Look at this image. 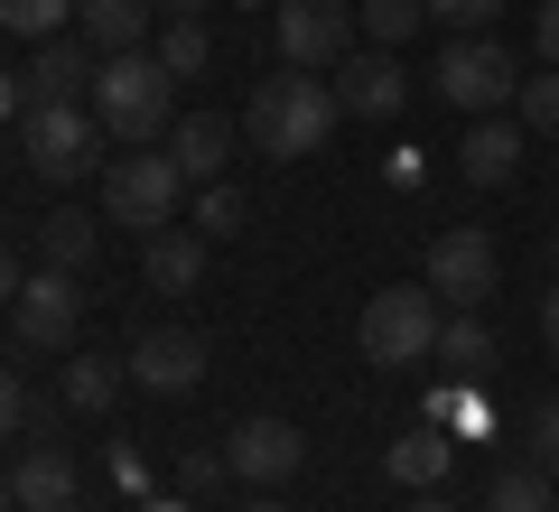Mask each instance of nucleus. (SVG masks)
I'll return each instance as SVG.
<instances>
[{
    "mask_svg": "<svg viewBox=\"0 0 559 512\" xmlns=\"http://www.w3.org/2000/svg\"><path fill=\"white\" fill-rule=\"evenodd\" d=\"M242 512H289V503H280V493H252V503H242Z\"/></svg>",
    "mask_w": 559,
    "mask_h": 512,
    "instance_id": "37",
    "label": "nucleus"
},
{
    "mask_svg": "<svg viewBox=\"0 0 559 512\" xmlns=\"http://www.w3.org/2000/svg\"><path fill=\"white\" fill-rule=\"evenodd\" d=\"M66 10H75V0H0V28H10V38H57Z\"/></svg>",
    "mask_w": 559,
    "mask_h": 512,
    "instance_id": "25",
    "label": "nucleus"
},
{
    "mask_svg": "<svg viewBox=\"0 0 559 512\" xmlns=\"http://www.w3.org/2000/svg\"><path fill=\"white\" fill-rule=\"evenodd\" d=\"M540 345H550V355H559V289L540 298Z\"/></svg>",
    "mask_w": 559,
    "mask_h": 512,
    "instance_id": "35",
    "label": "nucleus"
},
{
    "mask_svg": "<svg viewBox=\"0 0 559 512\" xmlns=\"http://www.w3.org/2000/svg\"><path fill=\"white\" fill-rule=\"evenodd\" d=\"M224 475H234V466H224V456H187V466H178V485H187V493H215Z\"/></svg>",
    "mask_w": 559,
    "mask_h": 512,
    "instance_id": "31",
    "label": "nucleus"
},
{
    "mask_svg": "<svg viewBox=\"0 0 559 512\" xmlns=\"http://www.w3.org/2000/svg\"><path fill=\"white\" fill-rule=\"evenodd\" d=\"M448 298L419 279V289H373L364 298V317H355V345H364V364L373 373H401V364H419V355H439V326H448Z\"/></svg>",
    "mask_w": 559,
    "mask_h": 512,
    "instance_id": "3",
    "label": "nucleus"
},
{
    "mask_svg": "<svg viewBox=\"0 0 559 512\" xmlns=\"http://www.w3.org/2000/svg\"><path fill=\"white\" fill-rule=\"evenodd\" d=\"M540 66H559V0H540Z\"/></svg>",
    "mask_w": 559,
    "mask_h": 512,
    "instance_id": "33",
    "label": "nucleus"
},
{
    "mask_svg": "<svg viewBox=\"0 0 559 512\" xmlns=\"http://www.w3.org/2000/svg\"><path fill=\"white\" fill-rule=\"evenodd\" d=\"M20 279H28V271H20V252H10V242H0V308H10V298H20Z\"/></svg>",
    "mask_w": 559,
    "mask_h": 512,
    "instance_id": "34",
    "label": "nucleus"
},
{
    "mask_svg": "<svg viewBox=\"0 0 559 512\" xmlns=\"http://www.w3.org/2000/svg\"><path fill=\"white\" fill-rule=\"evenodd\" d=\"M485 512H559V485H550V466H503L495 475V493H485Z\"/></svg>",
    "mask_w": 559,
    "mask_h": 512,
    "instance_id": "21",
    "label": "nucleus"
},
{
    "mask_svg": "<svg viewBox=\"0 0 559 512\" xmlns=\"http://www.w3.org/2000/svg\"><path fill=\"white\" fill-rule=\"evenodd\" d=\"M20 150L38 178H84L94 158V112L84 103H47V112H20Z\"/></svg>",
    "mask_w": 559,
    "mask_h": 512,
    "instance_id": "10",
    "label": "nucleus"
},
{
    "mask_svg": "<svg viewBox=\"0 0 559 512\" xmlns=\"http://www.w3.org/2000/svg\"><path fill=\"white\" fill-rule=\"evenodd\" d=\"M540 466H550V485H559V456H540Z\"/></svg>",
    "mask_w": 559,
    "mask_h": 512,
    "instance_id": "42",
    "label": "nucleus"
},
{
    "mask_svg": "<svg viewBox=\"0 0 559 512\" xmlns=\"http://www.w3.org/2000/svg\"><path fill=\"white\" fill-rule=\"evenodd\" d=\"M495 279H503L495 234H476V224H448V234L429 242V289H439L448 308H476V298H495Z\"/></svg>",
    "mask_w": 559,
    "mask_h": 512,
    "instance_id": "8",
    "label": "nucleus"
},
{
    "mask_svg": "<svg viewBox=\"0 0 559 512\" xmlns=\"http://www.w3.org/2000/svg\"><path fill=\"white\" fill-rule=\"evenodd\" d=\"M84 94H94V47H84V38H38V57L20 66V112L84 103Z\"/></svg>",
    "mask_w": 559,
    "mask_h": 512,
    "instance_id": "12",
    "label": "nucleus"
},
{
    "mask_svg": "<svg viewBox=\"0 0 559 512\" xmlns=\"http://www.w3.org/2000/svg\"><path fill=\"white\" fill-rule=\"evenodd\" d=\"M401 94H411V84H401V47H364V57L336 66V103L364 112V121H392Z\"/></svg>",
    "mask_w": 559,
    "mask_h": 512,
    "instance_id": "13",
    "label": "nucleus"
},
{
    "mask_svg": "<svg viewBox=\"0 0 559 512\" xmlns=\"http://www.w3.org/2000/svg\"><path fill=\"white\" fill-rule=\"evenodd\" d=\"M121 382H131V373H121L112 355H75V364H66V410H112Z\"/></svg>",
    "mask_w": 559,
    "mask_h": 512,
    "instance_id": "22",
    "label": "nucleus"
},
{
    "mask_svg": "<svg viewBox=\"0 0 559 512\" xmlns=\"http://www.w3.org/2000/svg\"><path fill=\"white\" fill-rule=\"evenodd\" d=\"M168 66L150 57V47H131V57H103L94 66V121L112 140H131V150H150V140H168Z\"/></svg>",
    "mask_w": 559,
    "mask_h": 512,
    "instance_id": "2",
    "label": "nucleus"
},
{
    "mask_svg": "<svg viewBox=\"0 0 559 512\" xmlns=\"http://www.w3.org/2000/svg\"><path fill=\"white\" fill-rule=\"evenodd\" d=\"M10 112H20V84H10V75H0V121H10Z\"/></svg>",
    "mask_w": 559,
    "mask_h": 512,
    "instance_id": "36",
    "label": "nucleus"
},
{
    "mask_svg": "<svg viewBox=\"0 0 559 512\" xmlns=\"http://www.w3.org/2000/svg\"><path fill=\"white\" fill-rule=\"evenodd\" d=\"M224 466H234V485H289V475L308 466V438H299V419H234V438H224Z\"/></svg>",
    "mask_w": 559,
    "mask_h": 512,
    "instance_id": "6",
    "label": "nucleus"
},
{
    "mask_svg": "<svg viewBox=\"0 0 559 512\" xmlns=\"http://www.w3.org/2000/svg\"><path fill=\"white\" fill-rule=\"evenodd\" d=\"M336 121H345V103H336V84H326L318 66L261 75L252 103H242V131H252V150H271V158H318L326 140H336Z\"/></svg>",
    "mask_w": 559,
    "mask_h": 512,
    "instance_id": "1",
    "label": "nucleus"
},
{
    "mask_svg": "<svg viewBox=\"0 0 559 512\" xmlns=\"http://www.w3.org/2000/svg\"><path fill=\"white\" fill-rule=\"evenodd\" d=\"M140 512H187V503H140Z\"/></svg>",
    "mask_w": 559,
    "mask_h": 512,
    "instance_id": "41",
    "label": "nucleus"
},
{
    "mask_svg": "<svg viewBox=\"0 0 559 512\" xmlns=\"http://www.w3.org/2000/svg\"><path fill=\"white\" fill-rule=\"evenodd\" d=\"M550 271H559V242H550Z\"/></svg>",
    "mask_w": 559,
    "mask_h": 512,
    "instance_id": "43",
    "label": "nucleus"
},
{
    "mask_svg": "<svg viewBox=\"0 0 559 512\" xmlns=\"http://www.w3.org/2000/svg\"><path fill=\"white\" fill-rule=\"evenodd\" d=\"M280 57L336 75V66L355 57V10H345V0H280Z\"/></svg>",
    "mask_w": 559,
    "mask_h": 512,
    "instance_id": "7",
    "label": "nucleus"
},
{
    "mask_svg": "<svg viewBox=\"0 0 559 512\" xmlns=\"http://www.w3.org/2000/svg\"><path fill=\"white\" fill-rule=\"evenodd\" d=\"M197 10H205V0H168V20H197Z\"/></svg>",
    "mask_w": 559,
    "mask_h": 512,
    "instance_id": "38",
    "label": "nucleus"
},
{
    "mask_svg": "<svg viewBox=\"0 0 559 512\" xmlns=\"http://www.w3.org/2000/svg\"><path fill=\"white\" fill-rule=\"evenodd\" d=\"M197 234H205V242H234V234H242V197H234L224 178L197 187Z\"/></svg>",
    "mask_w": 559,
    "mask_h": 512,
    "instance_id": "27",
    "label": "nucleus"
},
{
    "mask_svg": "<svg viewBox=\"0 0 559 512\" xmlns=\"http://www.w3.org/2000/svg\"><path fill=\"white\" fill-rule=\"evenodd\" d=\"M47 271H84L94 261V215H47Z\"/></svg>",
    "mask_w": 559,
    "mask_h": 512,
    "instance_id": "23",
    "label": "nucleus"
},
{
    "mask_svg": "<svg viewBox=\"0 0 559 512\" xmlns=\"http://www.w3.org/2000/svg\"><path fill=\"white\" fill-rule=\"evenodd\" d=\"M448 456H457V429L448 419H419V429H401L392 438V485H411V493H439V475H448Z\"/></svg>",
    "mask_w": 559,
    "mask_h": 512,
    "instance_id": "16",
    "label": "nucleus"
},
{
    "mask_svg": "<svg viewBox=\"0 0 559 512\" xmlns=\"http://www.w3.org/2000/svg\"><path fill=\"white\" fill-rule=\"evenodd\" d=\"M121 373L140 382V392H159V401H187L205 382V335H187V326H150L131 345V364Z\"/></svg>",
    "mask_w": 559,
    "mask_h": 512,
    "instance_id": "11",
    "label": "nucleus"
},
{
    "mask_svg": "<svg viewBox=\"0 0 559 512\" xmlns=\"http://www.w3.org/2000/svg\"><path fill=\"white\" fill-rule=\"evenodd\" d=\"M532 448H540V456H559V392L532 410Z\"/></svg>",
    "mask_w": 559,
    "mask_h": 512,
    "instance_id": "32",
    "label": "nucleus"
},
{
    "mask_svg": "<svg viewBox=\"0 0 559 512\" xmlns=\"http://www.w3.org/2000/svg\"><path fill=\"white\" fill-rule=\"evenodd\" d=\"M411 512H457V503H439V493H419V503H411Z\"/></svg>",
    "mask_w": 559,
    "mask_h": 512,
    "instance_id": "39",
    "label": "nucleus"
},
{
    "mask_svg": "<svg viewBox=\"0 0 559 512\" xmlns=\"http://www.w3.org/2000/svg\"><path fill=\"white\" fill-rule=\"evenodd\" d=\"M513 168H522V131L513 121H476L466 150H457V178L466 187H513Z\"/></svg>",
    "mask_w": 559,
    "mask_h": 512,
    "instance_id": "18",
    "label": "nucleus"
},
{
    "mask_svg": "<svg viewBox=\"0 0 559 512\" xmlns=\"http://www.w3.org/2000/svg\"><path fill=\"white\" fill-rule=\"evenodd\" d=\"M150 57H159V66H168V75H178V84H187V75H197V66H205V20H168V38H159V47H150Z\"/></svg>",
    "mask_w": 559,
    "mask_h": 512,
    "instance_id": "26",
    "label": "nucleus"
},
{
    "mask_svg": "<svg viewBox=\"0 0 559 512\" xmlns=\"http://www.w3.org/2000/svg\"><path fill=\"white\" fill-rule=\"evenodd\" d=\"M140 271H150V289H197L205 279V234H178V224H159V234L140 242Z\"/></svg>",
    "mask_w": 559,
    "mask_h": 512,
    "instance_id": "17",
    "label": "nucleus"
},
{
    "mask_svg": "<svg viewBox=\"0 0 559 512\" xmlns=\"http://www.w3.org/2000/svg\"><path fill=\"white\" fill-rule=\"evenodd\" d=\"M10 317H20V345H38V355H66L84 326V289L75 271H28L20 298H10Z\"/></svg>",
    "mask_w": 559,
    "mask_h": 512,
    "instance_id": "9",
    "label": "nucleus"
},
{
    "mask_svg": "<svg viewBox=\"0 0 559 512\" xmlns=\"http://www.w3.org/2000/svg\"><path fill=\"white\" fill-rule=\"evenodd\" d=\"M419 20H429V10H419V0H364V38H373V47H401V38H411V28Z\"/></svg>",
    "mask_w": 559,
    "mask_h": 512,
    "instance_id": "24",
    "label": "nucleus"
},
{
    "mask_svg": "<svg viewBox=\"0 0 559 512\" xmlns=\"http://www.w3.org/2000/svg\"><path fill=\"white\" fill-rule=\"evenodd\" d=\"M419 10H429L439 28H457V38H466V28H485V20H495L503 0H419Z\"/></svg>",
    "mask_w": 559,
    "mask_h": 512,
    "instance_id": "29",
    "label": "nucleus"
},
{
    "mask_svg": "<svg viewBox=\"0 0 559 512\" xmlns=\"http://www.w3.org/2000/svg\"><path fill=\"white\" fill-rule=\"evenodd\" d=\"M503 94H522L513 57L495 38H448V57H439V103L448 112H495Z\"/></svg>",
    "mask_w": 559,
    "mask_h": 512,
    "instance_id": "5",
    "label": "nucleus"
},
{
    "mask_svg": "<svg viewBox=\"0 0 559 512\" xmlns=\"http://www.w3.org/2000/svg\"><path fill=\"white\" fill-rule=\"evenodd\" d=\"M10 493H20V512H75L84 475H75V456H66V448H28L20 466H10Z\"/></svg>",
    "mask_w": 559,
    "mask_h": 512,
    "instance_id": "15",
    "label": "nucleus"
},
{
    "mask_svg": "<svg viewBox=\"0 0 559 512\" xmlns=\"http://www.w3.org/2000/svg\"><path fill=\"white\" fill-rule=\"evenodd\" d=\"M103 215L112 224H140V234H159V224L187 215V178H178V158L168 150H131L103 168Z\"/></svg>",
    "mask_w": 559,
    "mask_h": 512,
    "instance_id": "4",
    "label": "nucleus"
},
{
    "mask_svg": "<svg viewBox=\"0 0 559 512\" xmlns=\"http://www.w3.org/2000/svg\"><path fill=\"white\" fill-rule=\"evenodd\" d=\"M168 158H178V178H187V187H215V178H224V158H234V121H224V112H187V121H168Z\"/></svg>",
    "mask_w": 559,
    "mask_h": 512,
    "instance_id": "14",
    "label": "nucleus"
},
{
    "mask_svg": "<svg viewBox=\"0 0 559 512\" xmlns=\"http://www.w3.org/2000/svg\"><path fill=\"white\" fill-rule=\"evenodd\" d=\"M0 512H20V493H10V475H0Z\"/></svg>",
    "mask_w": 559,
    "mask_h": 512,
    "instance_id": "40",
    "label": "nucleus"
},
{
    "mask_svg": "<svg viewBox=\"0 0 559 512\" xmlns=\"http://www.w3.org/2000/svg\"><path fill=\"white\" fill-rule=\"evenodd\" d=\"M522 121L532 131H559V66L550 75H522Z\"/></svg>",
    "mask_w": 559,
    "mask_h": 512,
    "instance_id": "28",
    "label": "nucleus"
},
{
    "mask_svg": "<svg viewBox=\"0 0 559 512\" xmlns=\"http://www.w3.org/2000/svg\"><path fill=\"white\" fill-rule=\"evenodd\" d=\"M75 20H84V47L94 57H131L150 38V0H75Z\"/></svg>",
    "mask_w": 559,
    "mask_h": 512,
    "instance_id": "19",
    "label": "nucleus"
},
{
    "mask_svg": "<svg viewBox=\"0 0 559 512\" xmlns=\"http://www.w3.org/2000/svg\"><path fill=\"white\" fill-rule=\"evenodd\" d=\"M20 429H28V382L0 364V438H20Z\"/></svg>",
    "mask_w": 559,
    "mask_h": 512,
    "instance_id": "30",
    "label": "nucleus"
},
{
    "mask_svg": "<svg viewBox=\"0 0 559 512\" xmlns=\"http://www.w3.org/2000/svg\"><path fill=\"white\" fill-rule=\"evenodd\" d=\"M439 364H448V373H495L503 345H495V326H485L476 308H457V317L439 326Z\"/></svg>",
    "mask_w": 559,
    "mask_h": 512,
    "instance_id": "20",
    "label": "nucleus"
}]
</instances>
